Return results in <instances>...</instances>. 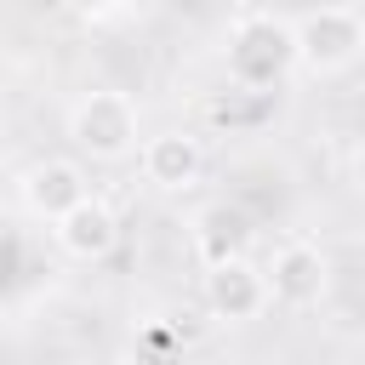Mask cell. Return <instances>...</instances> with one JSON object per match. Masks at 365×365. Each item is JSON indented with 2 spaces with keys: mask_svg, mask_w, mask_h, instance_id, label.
<instances>
[{
  "mask_svg": "<svg viewBox=\"0 0 365 365\" xmlns=\"http://www.w3.org/2000/svg\"><path fill=\"white\" fill-rule=\"evenodd\" d=\"M222 68L234 80V91L245 97H262L274 91L279 80H291L302 63H297V29L291 17H274V11H251L228 29V46H222Z\"/></svg>",
  "mask_w": 365,
  "mask_h": 365,
  "instance_id": "cell-1",
  "label": "cell"
},
{
  "mask_svg": "<svg viewBox=\"0 0 365 365\" xmlns=\"http://www.w3.org/2000/svg\"><path fill=\"white\" fill-rule=\"evenodd\" d=\"M63 131H68L74 154L91 160V165H120V160H131V154H137V137H143L137 103H131L125 91H114V86L80 91V97L68 103V114H63Z\"/></svg>",
  "mask_w": 365,
  "mask_h": 365,
  "instance_id": "cell-2",
  "label": "cell"
},
{
  "mask_svg": "<svg viewBox=\"0 0 365 365\" xmlns=\"http://www.w3.org/2000/svg\"><path fill=\"white\" fill-rule=\"evenodd\" d=\"M297 29V63L314 80L348 74L365 57V11L354 6H308L302 17H291Z\"/></svg>",
  "mask_w": 365,
  "mask_h": 365,
  "instance_id": "cell-3",
  "label": "cell"
},
{
  "mask_svg": "<svg viewBox=\"0 0 365 365\" xmlns=\"http://www.w3.org/2000/svg\"><path fill=\"white\" fill-rule=\"evenodd\" d=\"M262 274H268L274 308H285V314H308V308H319L325 291H331V257H325L314 240H279V245L268 251Z\"/></svg>",
  "mask_w": 365,
  "mask_h": 365,
  "instance_id": "cell-4",
  "label": "cell"
},
{
  "mask_svg": "<svg viewBox=\"0 0 365 365\" xmlns=\"http://www.w3.org/2000/svg\"><path fill=\"white\" fill-rule=\"evenodd\" d=\"M200 302H205V314H211L217 325H251V319H262V314L274 308L268 274H262L251 257L205 268V274H200Z\"/></svg>",
  "mask_w": 365,
  "mask_h": 365,
  "instance_id": "cell-5",
  "label": "cell"
},
{
  "mask_svg": "<svg viewBox=\"0 0 365 365\" xmlns=\"http://www.w3.org/2000/svg\"><path fill=\"white\" fill-rule=\"evenodd\" d=\"M17 200H23L29 217H40V222H63L74 205L91 200L86 165L68 160V154H46V160H34V165L17 177Z\"/></svg>",
  "mask_w": 365,
  "mask_h": 365,
  "instance_id": "cell-6",
  "label": "cell"
},
{
  "mask_svg": "<svg viewBox=\"0 0 365 365\" xmlns=\"http://www.w3.org/2000/svg\"><path fill=\"white\" fill-rule=\"evenodd\" d=\"M251 240H257V217H251L240 200H211V205H200L194 222H188V245H194L200 268L251 257Z\"/></svg>",
  "mask_w": 365,
  "mask_h": 365,
  "instance_id": "cell-7",
  "label": "cell"
},
{
  "mask_svg": "<svg viewBox=\"0 0 365 365\" xmlns=\"http://www.w3.org/2000/svg\"><path fill=\"white\" fill-rule=\"evenodd\" d=\"M200 171H205V148H200L194 131H177L171 125V131H154L143 143V177L160 194H188L200 182Z\"/></svg>",
  "mask_w": 365,
  "mask_h": 365,
  "instance_id": "cell-8",
  "label": "cell"
},
{
  "mask_svg": "<svg viewBox=\"0 0 365 365\" xmlns=\"http://www.w3.org/2000/svg\"><path fill=\"white\" fill-rule=\"evenodd\" d=\"M51 234H57V245L74 257V262H103L114 245H120V217H114V205L108 200H86V205H74L63 222H51Z\"/></svg>",
  "mask_w": 365,
  "mask_h": 365,
  "instance_id": "cell-9",
  "label": "cell"
},
{
  "mask_svg": "<svg viewBox=\"0 0 365 365\" xmlns=\"http://www.w3.org/2000/svg\"><path fill=\"white\" fill-rule=\"evenodd\" d=\"M51 6H63L68 17H86V23H103V17H114L125 0H51Z\"/></svg>",
  "mask_w": 365,
  "mask_h": 365,
  "instance_id": "cell-10",
  "label": "cell"
},
{
  "mask_svg": "<svg viewBox=\"0 0 365 365\" xmlns=\"http://www.w3.org/2000/svg\"><path fill=\"white\" fill-rule=\"evenodd\" d=\"M348 177H354V188L365 194V137L354 143V154H348Z\"/></svg>",
  "mask_w": 365,
  "mask_h": 365,
  "instance_id": "cell-11",
  "label": "cell"
}]
</instances>
